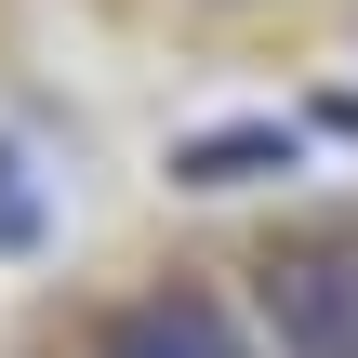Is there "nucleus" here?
Instances as JSON below:
<instances>
[{
	"instance_id": "obj_2",
	"label": "nucleus",
	"mask_w": 358,
	"mask_h": 358,
	"mask_svg": "<svg viewBox=\"0 0 358 358\" xmlns=\"http://www.w3.org/2000/svg\"><path fill=\"white\" fill-rule=\"evenodd\" d=\"M292 159H306L292 120H213V133L173 146V186H266V173H292Z\"/></svg>"
},
{
	"instance_id": "obj_4",
	"label": "nucleus",
	"mask_w": 358,
	"mask_h": 358,
	"mask_svg": "<svg viewBox=\"0 0 358 358\" xmlns=\"http://www.w3.org/2000/svg\"><path fill=\"white\" fill-rule=\"evenodd\" d=\"M0 239H40V213H27V186H13V159H0Z\"/></svg>"
},
{
	"instance_id": "obj_3",
	"label": "nucleus",
	"mask_w": 358,
	"mask_h": 358,
	"mask_svg": "<svg viewBox=\"0 0 358 358\" xmlns=\"http://www.w3.org/2000/svg\"><path fill=\"white\" fill-rule=\"evenodd\" d=\"M106 358H226V332H213L199 306H146V319H133Z\"/></svg>"
},
{
	"instance_id": "obj_1",
	"label": "nucleus",
	"mask_w": 358,
	"mask_h": 358,
	"mask_svg": "<svg viewBox=\"0 0 358 358\" xmlns=\"http://www.w3.org/2000/svg\"><path fill=\"white\" fill-rule=\"evenodd\" d=\"M266 319L292 358H358V252L319 239V252H279L266 266Z\"/></svg>"
}]
</instances>
